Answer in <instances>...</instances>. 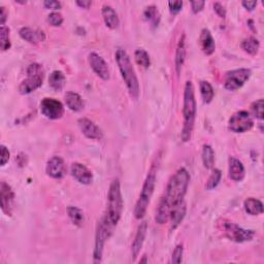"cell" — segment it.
I'll return each mask as SVG.
<instances>
[{"instance_id": "6da1fadb", "label": "cell", "mask_w": 264, "mask_h": 264, "mask_svg": "<svg viewBox=\"0 0 264 264\" xmlns=\"http://www.w3.org/2000/svg\"><path fill=\"white\" fill-rule=\"evenodd\" d=\"M190 175L186 168H180L168 182L163 198L170 208L184 200L189 186Z\"/></svg>"}, {"instance_id": "7a4b0ae2", "label": "cell", "mask_w": 264, "mask_h": 264, "mask_svg": "<svg viewBox=\"0 0 264 264\" xmlns=\"http://www.w3.org/2000/svg\"><path fill=\"white\" fill-rule=\"evenodd\" d=\"M183 116H184V126L182 130L183 141H189L192 135L193 127L196 117V100L194 93V86L188 80L185 85L184 91V107H183Z\"/></svg>"}, {"instance_id": "3957f363", "label": "cell", "mask_w": 264, "mask_h": 264, "mask_svg": "<svg viewBox=\"0 0 264 264\" xmlns=\"http://www.w3.org/2000/svg\"><path fill=\"white\" fill-rule=\"evenodd\" d=\"M116 61L119 66L120 73L126 84L129 95L132 99H137L139 96V84L135 74V70L132 66L131 60L125 50L118 49L116 52Z\"/></svg>"}, {"instance_id": "277c9868", "label": "cell", "mask_w": 264, "mask_h": 264, "mask_svg": "<svg viewBox=\"0 0 264 264\" xmlns=\"http://www.w3.org/2000/svg\"><path fill=\"white\" fill-rule=\"evenodd\" d=\"M123 212V198L118 179L111 182L107 195V211L106 219L111 226H116Z\"/></svg>"}, {"instance_id": "5b68a950", "label": "cell", "mask_w": 264, "mask_h": 264, "mask_svg": "<svg viewBox=\"0 0 264 264\" xmlns=\"http://www.w3.org/2000/svg\"><path fill=\"white\" fill-rule=\"evenodd\" d=\"M155 183H156V174L155 171L152 170L150 171V174L148 175L144 183L143 189H141L138 200L136 202V206L134 209V216L136 219H143L145 217L152 195H153L154 193Z\"/></svg>"}, {"instance_id": "8992f818", "label": "cell", "mask_w": 264, "mask_h": 264, "mask_svg": "<svg viewBox=\"0 0 264 264\" xmlns=\"http://www.w3.org/2000/svg\"><path fill=\"white\" fill-rule=\"evenodd\" d=\"M45 70L38 63L30 64L27 68V78L19 86V92L21 94H29L43 85Z\"/></svg>"}, {"instance_id": "52a82bcc", "label": "cell", "mask_w": 264, "mask_h": 264, "mask_svg": "<svg viewBox=\"0 0 264 264\" xmlns=\"http://www.w3.org/2000/svg\"><path fill=\"white\" fill-rule=\"evenodd\" d=\"M222 230L224 232L226 238L236 242L250 241L254 238V237H255V231L254 230L243 229L242 227L236 224V223H232L229 221H223Z\"/></svg>"}, {"instance_id": "ba28073f", "label": "cell", "mask_w": 264, "mask_h": 264, "mask_svg": "<svg viewBox=\"0 0 264 264\" xmlns=\"http://www.w3.org/2000/svg\"><path fill=\"white\" fill-rule=\"evenodd\" d=\"M111 227L113 226H111L106 221V217L98 223L96 237H95V248H94V253H93L95 262H100L101 258H103L104 247H105L106 239L109 237Z\"/></svg>"}, {"instance_id": "9c48e42d", "label": "cell", "mask_w": 264, "mask_h": 264, "mask_svg": "<svg viewBox=\"0 0 264 264\" xmlns=\"http://www.w3.org/2000/svg\"><path fill=\"white\" fill-rule=\"evenodd\" d=\"M254 121L247 110H239L229 119V129L236 133H242L252 129Z\"/></svg>"}, {"instance_id": "30bf717a", "label": "cell", "mask_w": 264, "mask_h": 264, "mask_svg": "<svg viewBox=\"0 0 264 264\" xmlns=\"http://www.w3.org/2000/svg\"><path fill=\"white\" fill-rule=\"evenodd\" d=\"M251 77V70L247 68H239L231 70L225 77L224 87L229 91H236L241 88Z\"/></svg>"}, {"instance_id": "8fae6325", "label": "cell", "mask_w": 264, "mask_h": 264, "mask_svg": "<svg viewBox=\"0 0 264 264\" xmlns=\"http://www.w3.org/2000/svg\"><path fill=\"white\" fill-rule=\"evenodd\" d=\"M42 114L51 120L60 119L64 114L63 105L55 98H45L40 103Z\"/></svg>"}, {"instance_id": "7c38bea8", "label": "cell", "mask_w": 264, "mask_h": 264, "mask_svg": "<svg viewBox=\"0 0 264 264\" xmlns=\"http://www.w3.org/2000/svg\"><path fill=\"white\" fill-rule=\"evenodd\" d=\"M89 64L100 79L105 80L109 79V68L103 57L96 53H91L89 55Z\"/></svg>"}, {"instance_id": "4fadbf2b", "label": "cell", "mask_w": 264, "mask_h": 264, "mask_svg": "<svg viewBox=\"0 0 264 264\" xmlns=\"http://www.w3.org/2000/svg\"><path fill=\"white\" fill-rule=\"evenodd\" d=\"M79 127L82 133L90 139H101L104 136L103 130H101L93 121L87 118H82L78 121Z\"/></svg>"}, {"instance_id": "5bb4252c", "label": "cell", "mask_w": 264, "mask_h": 264, "mask_svg": "<svg viewBox=\"0 0 264 264\" xmlns=\"http://www.w3.org/2000/svg\"><path fill=\"white\" fill-rule=\"evenodd\" d=\"M46 171L48 176H50L51 178L62 179L66 174V166L64 160L59 156L52 157L48 161Z\"/></svg>"}, {"instance_id": "9a60e30c", "label": "cell", "mask_w": 264, "mask_h": 264, "mask_svg": "<svg viewBox=\"0 0 264 264\" xmlns=\"http://www.w3.org/2000/svg\"><path fill=\"white\" fill-rule=\"evenodd\" d=\"M0 197H1V209L7 216L12 215L15 194L8 184L2 182L0 185Z\"/></svg>"}, {"instance_id": "2e32d148", "label": "cell", "mask_w": 264, "mask_h": 264, "mask_svg": "<svg viewBox=\"0 0 264 264\" xmlns=\"http://www.w3.org/2000/svg\"><path fill=\"white\" fill-rule=\"evenodd\" d=\"M70 171H72V176L79 182L80 184L83 185H89L92 183L93 181V175L84 164L82 163H73L72 168H70Z\"/></svg>"}, {"instance_id": "e0dca14e", "label": "cell", "mask_w": 264, "mask_h": 264, "mask_svg": "<svg viewBox=\"0 0 264 264\" xmlns=\"http://www.w3.org/2000/svg\"><path fill=\"white\" fill-rule=\"evenodd\" d=\"M186 204L184 200L179 202V204L175 205L170 210V214H169V220H170V228L171 229H176L182 221L184 220L186 216Z\"/></svg>"}, {"instance_id": "ac0fdd59", "label": "cell", "mask_w": 264, "mask_h": 264, "mask_svg": "<svg viewBox=\"0 0 264 264\" xmlns=\"http://www.w3.org/2000/svg\"><path fill=\"white\" fill-rule=\"evenodd\" d=\"M147 231H148V224L147 222H143L141 224L138 226V229L136 231V235L134 238L133 242H132V247H131V252H132V256H133V259H135L138 254L143 248L144 241L147 236Z\"/></svg>"}, {"instance_id": "d6986e66", "label": "cell", "mask_w": 264, "mask_h": 264, "mask_svg": "<svg viewBox=\"0 0 264 264\" xmlns=\"http://www.w3.org/2000/svg\"><path fill=\"white\" fill-rule=\"evenodd\" d=\"M199 43H200L202 52H204L206 55L210 56L215 52V50H216L215 39L214 37H212L209 29H206V28L202 29L200 37H199Z\"/></svg>"}, {"instance_id": "ffe728a7", "label": "cell", "mask_w": 264, "mask_h": 264, "mask_svg": "<svg viewBox=\"0 0 264 264\" xmlns=\"http://www.w3.org/2000/svg\"><path fill=\"white\" fill-rule=\"evenodd\" d=\"M229 178L235 182H240L245 178V167H243L241 161L235 157L229 158Z\"/></svg>"}, {"instance_id": "44dd1931", "label": "cell", "mask_w": 264, "mask_h": 264, "mask_svg": "<svg viewBox=\"0 0 264 264\" xmlns=\"http://www.w3.org/2000/svg\"><path fill=\"white\" fill-rule=\"evenodd\" d=\"M20 36H21L24 40L28 42L29 44H38L40 42H44L46 36L43 31H39V30H34L32 28L29 27H23L22 29H20L19 31Z\"/></svg>"}, {"instance_id": "7402d4cb", "label": "cell", "mask_w": 264, "mask_h": 264, "mask_svg": "<svg viewBox=\"0 0 264 264\" xmlns=\"http://www.w3.org/2000/svg\"><path fill=\"white\" fill-rule=\"evenodd\" d=\"M101 13H103V17H104L106 25L109 29L118 28L120 24V20H119L118 14L116 13V11L113 7H111L110 5L105 4L103 6V9H101Z\"/></svg>"}, {"instance_id": "603a6c76", "label": "cell", "mask_w": 264, "mask_h": 264, "mask_svg": "<svg viewBox=\"0 0 264 264\" xmlns=\"http://www.w3.org/2000/svg\"><path fill=\"white\" fill-rule=\"evenodd\" d=\"M185 59H186V43H185V35L183 34L179 40V44L176 51L175 63H176V70L178 75L181 74L183 65H184L185 63Z\"/></svg>"}, {"instance_id": "cb8c5ba5", "label": "cell", "mask_w": 264, "mask_h": 264, "mask_svg": "<svg viewBox=\"0 0 264 264\" xmlns=\"http://www.w3.org/2000/svg\"><path fill=\"white\" fill-rule=\"evenodd\" d=\"M64 98H65V104L70 110L80 111L85 106L83 98L76 92H72V91H69V92H67L65 94Z\"/></svg>"}, {"instance_id": "d4e9b609", "label": "cell", "mask_w": 264, "mask_h": 264, "mask_svg": "<svg viewBox=\"0 0 264 264\" xmlns=\"http://www.w3.org/2000/svg\"><path fill=\"white\" fill-rule=\"evenodd\" d=\"M65 83H66V78L64 74L62 72H60V70H55V72H53L50 75L49 85L55 91L62 90L65 86Z\"/></svg>"}, {"instance_id": "484cf974", "label": "cell", "mask_w": 264, "mask_h": 264, "mask_svg": "<svg viewBox=\"0 0 264 264\" xmlns=\"http://www.w3.org/2000/svg\"><path fill=\"white\" fill-rule=\"evenodd\" d=\"M243 207H245V210L248 214L252 216H258L263 212L262 202L256 198H247L245 202H243Z\"/></svg>"}, {"instance_id": "4316f807", "label": "cell", "mask_w": 264, "mask_h": 264, "mask_svg": "<svg viewBox=\"0 0 264 264\" xmlns=\"http://www.w3.org/2000/svg\"><path fill=\"white\" fill-rule=\"evenodd\" d=\"M170 210H171V208L168 206L167 202L163 198H162L160 200V204H159L158 208H157L156 216H155V220L158 224H164V223L169 219Z\"/></svg>"}, {"instance_id": "83f0119b", "label": "cell", "mask_w": 264, "mask_h": 264, "mask_svg": "<svg viewBox=\"0 0 264 264\" xmlns=\"http://www.w3.org/2000/svg\"><path fill=\"white\" fill-rule=\"evenodd\" d=\"M202 162L207 169L214 167L215 164V153L210 145H205L202 149Z\"/></svg>"}, {"instance_id": "f1b7e54d", "label": "cell", "mask_w": 264, "mask_h": 264, "mask_svg": "<svg viewBox=\"0 0 264 264\" xmlns=\"http://www.w3.org/2000/svg\"><path fill=\"white\" fill-rule=\"evenodd\" d=\"M241 49L245 51L246 53L254 56L258 53L259 50V42L255 37H248L241 43Z\"/></svg>"}, {"instance_id": "f546056e", "label": "cell", "mask_w": 264, "mask_h": 264, "mask_svg": "<svg viewBox=\"0 0 264 264\" xmlns=\"http://www.w3.org/2000/svg\"><path fill=\"white\" fill-rule=\"evenodd\" d=\"M67 212H68V217L69 219L72 220V222L74 223L75 225L80 227L83 226L84 221H85V217L83 211H80L79 209L76 208V207H69L67 209Z\"/></svg>"}, {"instance_id": "4dcf8cb0", "label": "cell", "mask_w": 264, "mask_h": 264, "mask_svg": "<svg viewBox=\"0 0 264 264\" xmlns=\"http://www.w3.org/2000/svg\"><path fill=\"white\" fill-rule=\"evenodd\" d=\"M200 94L202 99H204L205 104H210L211 103L212 98H214V89H212L211 85L209 82H206V80H202L200 82Z\"/></svg>"}, {"instance_id": "1f68e13d", "label": "cell", "mask_w": 264, "mask_h": 264, "mask_svg": "<svg viewBox=\"0 0 264 264\" xmlns=\"http://www.w3.org/2000/svg\"><path fill=\"white\" fill-rule=\"evenodd\" d=\"M134 59L136 61V63L144 67V68H149L151 64V60L149 54L146 52L144 49H137L134 53Z\"/></svg>"}, {"instance_id": "d6a6232c", "label": "cell", "mask_w": 264, "mask_h": 264, "mask_svg": "<svg viewBox=\"0 0 264 264\" xmlns=\"http://www.w3.org/2000/svg\"><path fill=\"white\" fill-rule=\"evenodd\" d=\"M9 32H11V30H9V28L6 27L5 25L1 26V28H0V40H1L0 46H1V50L3 51V52L7 51L12 46Z\"/></svg>"}, {"instance_id": "836d02e7", "label": "cell", "mask_w": 264, "mask_h": 264, "mask_svg": "<svg viewBox=\"0 0 264 264\" xmlns=\"http://www.w3.org/2000/svg\"><path fill=\"white\" fill-rule=\"evenodd\" d=\"M144 17L147 21L151 22L153 25H157L159 22V14L157 11V7L155 5L148 6L144 13Z\"/></svg>"}, {"instance_id": "e575fe53", "label": "cell", "mask_w": 264, "mask_h": 264, "mask_svg": "<svg viewBox=\"0 0 264 264\" xmlns=\"http://www.w3.org/2000/svg\"><path fill=\"white\" fill-rule=\"evenodd\" d=\"M263 110H264V101L263 99H259L254 101L251 106V111L253 116L258 120H263Z\"/></svg>"}, {"instance_id": "d590c367", "label": "cell", "mask_w": 264, "mask_h": 264, "mask_svg": "<svg viewBox=\"0 0 264 264\" xmlns=\"http://www.w3.org/2000/svg\"><path fill=\"white\" fill-rule=\"evenodd\" d=\"M221 177H222V174H221V171L219 169H215L214 171H212V174L211 175V177L208 180L207 186H206L207 189L208 190L215 189L219 185Z\"/></svg>"}, {"instance_id": "8d00e7d4", "label": "cell", "mask_w": 264, "mask_h": 264, "mask_svg": "<svg viewBox=\"0 0 264 264\" xmlns=\"http://www.w3.org/2000/svg\"><path fill=\"white\" fill-rule=\"evenodd\" d=\"M48 22L52 26H54V27L61 26V24L63 23V17L60 13L53 12V13H51L48 16Z\"/></svg>"}, {"instance_id": "74e56055", "label": "cell", "mask_w": 264, "mask_h": 264, "mask_svg": "<svg viewBox=\"0 0 264 264\" xmlns=\"http://www.w3.org/2000/svg\"><path fill=\"white\" fill-rule=\"evenodd\" d=\"M183 253H184V248H183L182 245H178L172 253V257H171V262L179 264L182 262L183 259Z\"/></svg>"}, {"instance_id": "f35d334b", "label": "cell", "mask_w": 264, "mask_h": 264, "mask_svg": "<svg viewBox=\"0 0 264 264\" xmlns=\"http://www.w3.org/2000/svg\"><path fill=\"white\" fill-rule=\"evenodd\" d=\"M169 11L172 15H177L182 11L183 7V1H170L168 2Z\"/></svg>"}, {"instance_id": "ab89813d", "label": "cell", "mask_w": 264, "mask_h": 264, "mask_svg": "<svg viewBox=\"0 0 264 264\" xmlns=\"http://www.w3.org/2000/svg\"><path fill=\"white\" fill-rule=\"evenodd\" d=\"M205 4H206V2L205 1H200V0H198V1H192L191 6H192L193 13L198 14L199 12H201L202 9H204V7H205Z\"/></svg>"}, {"instance_id": "60d3db41", "label": "cell", "mask_w": 264, "mask_h": 264, "mask_svg": "<svg viewBox=\"0 0 264 264\" xmlns=\"http://www.w3.org/2000/svg\"><path fill=\"white\" fill-rule=\"evenodd\" d=\"M44 5L46 8L53 9V11H57V9L61 8V2L55 1V0H47V1L44 2Z\"/></svg>"}, {"instance_id": "b9f144b4", "label": "cell", "mask_w": 264, "mask_h": 264, "mask_svg": "<svg viewBox=\"0 0 264 264\" xmlns=\"http://www.w3.org/2000/svg\"><path fill=\"white\" fill-rule=\"evenodd\" d=\"M214 11L221 18H225L226 17V9H225V7L223 6L221 3H219V2L214 3Z\"/></svg>"}, {"instance_id": "7bdbcfd3", "label": "cell", "mask_w": 264, "mask_h": 264, "mask_svg": "<svg viewBox=\"0 0 264 264\" xmlns=\"http://www.w3.org/2000/svg\"><path fill=\"white\" fill-rule=\"evenodd\" d=\"M9 160V152L5 146H1V166H4Z\"/></svg>"}, {"instance_id": "ee69618b", "label": "cell", "mask_w": 264, "mask_h": 264, "mask_svg": "<svg viewBox=\"0 0 264 264\" xmlns=\"http://www.w3.org/2000/svg\"><path fill=\"white\" fill-rule=\"evenodd\" d=\"M241 4L246 9H248V11L251 12V11H253L254 8L256 7L257 1H255V0H253V1H249V0H248V1H247V0H246V1H242Z\"/></svg>"}, {"instance_id": "f6af8a7d", "label": "cell", "mask_w": 264, "mask_h": 264, "mask_svg": "<svg viewBox=\"0 0 264 264\" xmlns=\"http://www.w3.org/2000/svg\"><path fill=\"white\" fill-rule=\"evenodd\" d=\"M6 19H7V13L5 11V7L1 6L0 7V23H1V26H4Z\"/></svg>"}, {"instance_id": "bcb514c9", "label": "cell", "mask_w": 264, "mask_h": 264, "mask_svg": "<svg viewBox=\"0 0 264 264\" xmlns=\"http://www.w3.org/2000/svg\"><path fill=\"white\" fill-rule=\"evenodd\" d=\"M79 7H82V8H86L88 9L91 5H92V1H90V0H78V1L76 2Z\"/></svg>"}]
</instances>
